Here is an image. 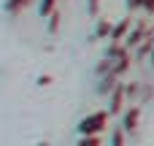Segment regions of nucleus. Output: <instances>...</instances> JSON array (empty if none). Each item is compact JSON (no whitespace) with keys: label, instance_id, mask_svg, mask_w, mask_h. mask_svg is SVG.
Returning <instances> with one entry per match:
<instances>
[{"label":"nucleus","instance_id":"3","mask_svg":"<svg viewBox=\"0 0 154 146\" xmlns=\"http://www.w3.org/2000/svg\"><path fill=\"white\" fill-rule=\"evenodd\" d=\"M111 146H125V138H122V130H116V133H114V138H111Z\"/></svg>","mask_w":154,"mask_h":146},{"label":"nucleus","instance_id":"2","mask_svg":"<svg viewBox=\"0 0 154 146\" xmlns=\"http://www.w3.org/2000/svg\"><path fill=\"white\" fill-rule=\"evenodd\" d=\"M135 125H138V111L133 108V111L127 114V119H125V130H127V133H133V130H135Z\"/></svg>","mask_w":154,"mask_h":146},{"label":"nucleus","instance_id":"4","mask_svg":"<svg viewBox=\"0 0 154 146\" xmlns=\"http://www.w3.org/2000/svg\"><path fill=\"white\" fill-rule=\"evenodd\" d=\"M79 146H97V138H89V135H87V138H84Z\"/></svg>","mask_w":154,"mask_h":146},{"label":"nucleus","instance_id":"1","mask_svg":"<svg viewBox=\"0 0 154 146\" xmlns=\"http://www.w3.org/2000/svg\"><path fill=\"white\" fill-rule=\"evenodd\" d=\"M103 122H106V116H103V114H95V116H89V119L81 122V133H84V135H92V133L103 130Z\"/></svg>","mask_w":154,"mask_h":146}]
</instances>
